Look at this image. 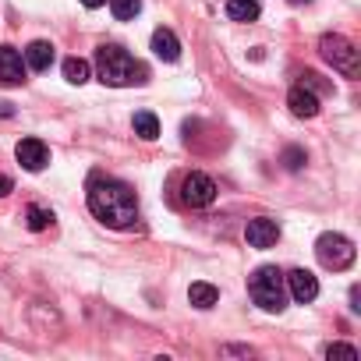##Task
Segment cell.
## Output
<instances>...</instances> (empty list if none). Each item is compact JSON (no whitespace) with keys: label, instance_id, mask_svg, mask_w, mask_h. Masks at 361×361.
Masks as SVG:
<instances>
[{"label":"cell","instance_id":"obj_1","mask_svg":"<svg viewBox=\"0 0 361 361\" xmlns=\"http://www.w3.org/2000/svg\"><path fill=\"white\" fill-rule=\"evenodd\" d=\"M89 209L96 220L117 231H131L138 224V199L124 180L114 177H92L89 180Z\"/></svg>","mask_w":361,"mask_h":361},{"label":"cell","instance_id":"obj_2","mask_svg":"<svg viewBox=\"0 0 361 361\" xmlns=\"http://www.w3.org/2000/svg\"><path fill=\"white\" fill-rule=\"evenodd\" d=\"M96 71H99V82L114 85V89H121V85H145L149 82L145 64H138L128 50H121L114 43L96 50Z\"/></svg>","mask_w":361,"mask_h":361},{"label":"cell","instance_id":"obj_3","mask_svg":"<svg viewBox=\"0 0 361 361\" xmlns=\"http://www.w3.org/2000/svg\"><path fill=\"white\" fill-rule=\"evenodd\" d=\"M248 294L262 312H283L287 308V283L276 266H259L248 280Z\"/></svg>","mask_w":361,"mask_h":361},{"label":"cell","instance_id":"obj_4","mask_svg":"<svg viewBox=\"0 0 361 361\" xmlns=\"http://www.w3.org/2000/svg\"><path fill=\"white\" fill-rule=\"evenodd\" d=\"M319 54L343 78H357L361 75V57H357V47L350 39H343V36H322L319 39Z\"/></svg>","mask_w":361,"mask_h":361},{"label":"cell","instance_id":"obj_5","mask_svg":"<svg viewBox=\"0 0 361 361\" xmlns=\"http://www.w3.org/2000/svg\"><path fill=\"white\" fill-rule=\"evenodd\" d=\"M315 255H319V262H322L326 269L340 273V269L354 266L357 248H354V241L343 238V234H322V238L315 241Z\"/></svg>","mask_w":361,"mask_h":361},{"label":"cell","instance_id":"obj_6","mask_svg":"<svg viewBox=\"0 0 361 361\" xmlns=\"http://www.w3.org/2000/svg\"><path fill=\"white\" fill-rule=\"evenodd\" d=\"M180 199H185V206L192 209H206L216 202V180L206 177V173H188L185 185H180Z\"/></svg>","mask_w":361,"mask_h":361},{"label":"cell","instance_id":"obj_7","mask_svg":"<svg viewBox=\"0 0 361 361\" xmlns=\"http://www.w3.org/2000/svg\"><path fill=\"white\" fill-rule=\"evenodd\" d=\"M245 238H248L252 248H273V245L280 241V227H276V220H269V216H255V220H248Z\"/></svg>","mask_w":361,"mask_h":361},{"label":"cell","instance_id":"obj_8","mask_svg":"<svg viewBox=\"0 0 361 361\" xmlns=\"http://www.w3.org/2000/svg\"><path fill=\"white\" fill-rule=\"evenodd\" d=\"M283 283H287L290 298H294V301H301V305H308V301H315V298H319V280H315L308 269H290V273L283 276Z\"/></svg>","mask_w":361,"mask_h":361},{"label":"cell","instance_id":"obj_9","mask_svg":"<svg viewBox=\"0 0 361 361\" xmlns=\"http://www.w3.org/2000/svg\"><path fill=\"white\" fill-rule=\"evenodd\" d=\"M25 82V61L15 47H0V85H22Z\"/></svg>","mask_w":361,"mask_h":361},{"label":"cell","instance_id":"obj_10","mask_svg":"<svg viewBox=\"0 0 361 361\" xmlns=\"http://www.w3.org/2000/svg\"><path fill=\"white\" fill-rule=\"evenodd\" d=\"M15 156H18V163H22L25 170H32V173L50 163V149H47L39 138H22L18 149H15Z\"/></svg>","mask_w":361,"mask_h":361},{"label":"cell","instance_id":"obj_11","mask_svg":"<svg viewBox=\"0 0 361 361\" xmlns=\"http://www.w3.org/2000/svg\"><path fill=\"white\" fill-rule=\"evenodd\" d=\"M287 106H290L294 117H315L319 114V96L312 89H305V85H294L290 96H287Z\"/></svg>","mask_w":361,"mask_h":361},{"label":"cell","instance_id":"obj_12","mask_svg":"<svg viewBox=\"0 0 361 361\" xmlns=\"http://www.w3.org/2000/svg\"><path fill=\"white\" fill-rule=\"evenodd\" d=\"M152 54H156L159 61H177V57H180L177 36H173L170 29H156V32H152Z\"/></svg>","mask_w":361,"mask_h":361},{"label":"cell","instance_id":"obj_13","mask_svg":"<svg viewBox=\"0 0 361 361\" xmlns=\"http://www.w3.org/2000/svg\"><path fill=\"white\" fill-rule=\"evenodd\" d=\"M25 64H29L32 71H47V68L54 64V47L43 43V39L29 43V50H25Z\"/></svg>","mask_w":361,"mask_h":361},{"label":"cell","instance_id":"obj_14","mask_svg":"<svg viewBox=\"0 0 361 361\" xmlns=\"http://www.w3.org/2000/svg\"><path fill=\"white\" fill-rule=\"evenodd\" d=\"M188 301H192L195 308H213V305L220 301V290H216L213 283L199 280V283H192V287H188Z\"/></svg>","mask_w":361,"mask_h":361},{"label":"cell","instance_id":"obj_15","mask_svg":"<svg viewBox=\"0 0 361 361\" xmlns=\"http://www.w3.org/2000/svg\"><path fill=\"white\" fill-rule=\"evenodd\" d=\"M259 0H227V18L231 22H255L259 18Z\"/></svg>","mask_w":361,"mask_h":361},{"label":"cell","instance_id":"obj_16","mask_svg":"<svg viewBox=\"0 0 361 361\" xmlns=\"http://www.w3.org/2000/svg\"><path fill=\"white\" fill-rule=\"evenodd\" d=\"M135 135H138V138H145V142L159 138V121H156V114L138 110V114H135Z\"/></svg>","mask_w":361,"mask_h":361},{"label":"cell","instance_id":"obj_17","mask_svg":"<svg viewBox=\"0 0 361 361\" xmlns=\"http://www.w3.org/2000/svg\"><path fill=\"white\" fill-rule=\"evenodd\" d=\"M64 78H68L71 85H85V82H89V64H85L82 57H68V61H64Z\"/></svg>","mask_w":361,"mask_h":361},{"label":"cell","instance_id":"obj_18","mask_svg":"<svg viewBox=\"0 0 361 361\" xmlns=\"http://www.w3.org/2000/svg\"><path fill=\"white\" fill-rule=\"evenodd\" d=\"M110 11L117 22H131L142 11V0H110Z\"/></svg>","mask_w":361,"mask_h":361},{"label":"cell","instance_id":"obj_19","mask_svg":"<svg viewBox=\"0 0 361 361\" xmlns=\"http://www.w3.org/2000/svg\"><path fill=\"white\" fill-rule=\"evenodd\" d=\"M25 224H29V231H47V227L54 224V213H50V209H43V206H29Z\"/></svg>","mask_w":361,"mask_h":361},{"label":"cell","instance_id":"obj_20","mask_svg":"<svg viewBox=\"0 0 361 361\" xmlns=\"http://www.w3.org/2000/svg\"><path fill=\"white\" fill-rule=\"evenodd\" d=\"M326 357H329V361H333V357H347V361H354L357 350H354L350 343H329V347H326Z\"/></svg>","mask_w":361,"mask_h":361},{"label":"cell","instance_id":"obj_21","mask_svg":"<svg viewBox=\"0 0 361 361\" xmlns=\"http://www.w3.org/2000/svg\"><path fill=\"white\" fill-rule=\"evenodd\" d=\"M301 85H305V89H312V92H326V89H329L315 71H305V75H301Z\"/></svg>","mask_w":361,"mask_h":361},{"label":"cell","instance_id":"obj_22","mask_svg":"<svg viewBox=\"0 0 361 361\" xmlns=\"http://www.w3.org/2000/svg\"><path fill=\"white\" fill-rule=\"evenodd\" d=\"M283 163H287V170H301L305 152H301V149H287V152H283Z\"/></svg>","mask_w":361,"mask_h":361},{"label":"cell","instance_id":"obj_23","mask_svg":"<svg viewBox=\"0 0 361 361\" xmlns=\"http://www.w3.org/2000/svg\"><path fill=\"white\" fill-rule=\"evenodd\" d=\"M11 177H4V173H0V199H4V195H11Z\"/></svg>","mask_w":361,"mask_h":361},{"label":"cell","instance_id":"obj_24","mask_svg":"<svg viewBox=\"0 0 361 361\" xmlns=\"http://www.w3.org/2000/svg\"><path fill=\"white\" fill-rule=\"evenodd\" d=\"M0 117H15V110H11V103H0Z\"/></svg>","mask_w":361,"mask_h":361},{"label":"cell","instance_id":"obj_25","mask_svg":"<svg viewBox=\"0 0 361 361\" xmlns=\"http://www.w3.org/2000/svg\"><path fill=\"white\" fill-rule=\"evenodd\" d=\"M82 4H85V8H103L106 0H82Z\"/></svg>","mask_w":361,"mask_h":361}]
</instances>
